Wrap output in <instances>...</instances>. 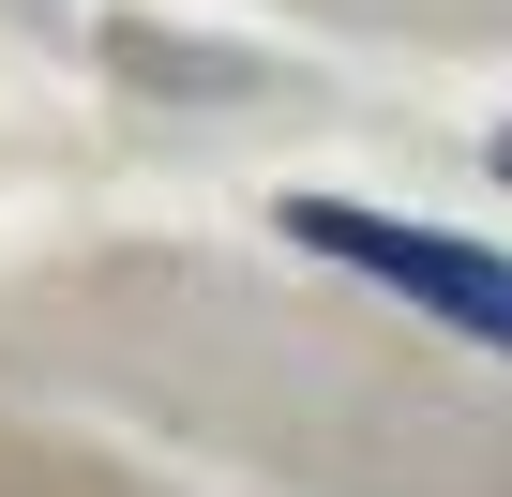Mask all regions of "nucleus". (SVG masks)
<instances>
[{
	"instance_id": "nucleus-1",
	"label": "nucleus",
	"mask_w": 512,
	"mask_h": 497,
	"mask_svg": "<svg viewBox=\"0 0 512 497\" xmlns=\"http://www.w3.org/2000/svg\"><path fill=\"white\" fill-rule=\"evenodd\" d=\"M272 226L302 241V257H332V272L422 302V317L467 332L482 362H512V257H482V241H452V226H407V211H377V196H317V181L272 196Z\"/></svg>"
},
{
	"instance_id": "nucleus-2",
	"label": "nucleus",
	"mask_w": 512,
	"mask_h": 497,
	"mask_svg": "<svg viewBox=\"0 0 512 497\" xmlns=\"http://www.w3.org/2000/svg\"><path fill=\"white\" fill-rule=\"evenodd\" d=\"M482 166H497V181H512V121H497V136H482Z\"/></svg>"
}]
</instances>
